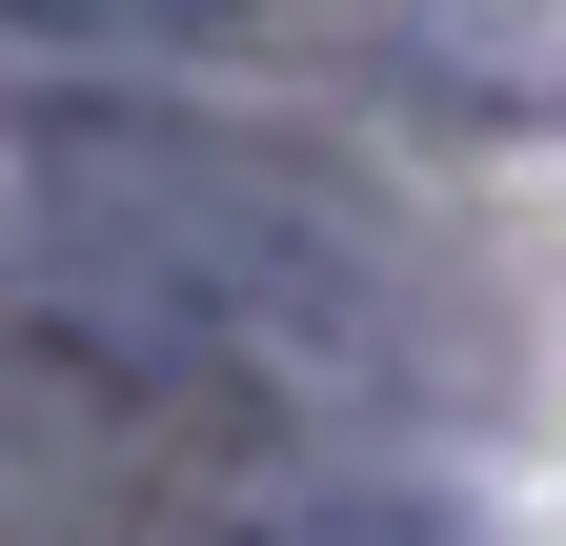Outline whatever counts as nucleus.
<instances>
[{
  "mask_svg": "<svg viewBox=\"0 0 566 546\" xmlns=\"http://www.w3.org/2000/svg\"><path fill=\"white\" fill-rule=\"evenodd\" d=\"M0 304L102 324L202 405H405L446 385V284L365 162L163 82H0Z\"/></svg>",
  "mask_w": 566,
  "mask_h": 546,
  "instance_id": "nucleus-1",
  "label": "nucleus"
},
{
  "mask_svg": "<svg viewBox=\"0 0 566 546\" xmlns=\"http://www.w3.org/2000/svg\"><path fill=\"white\" fill-rule=\"evenodd\" d=\"M0 546H485V506L446 486V465H405V445H163V465H122V486L82 506H21Z\"/></svg>",
  "mask_w": 566,
  "mask_h": 546,
  "instance_id": "nucleus-2",
  "label": "nucleus"
},
{
  "mask_svg": "<svg viewBox=\"0 0 566 546\" xmlns=\"http://www.w3.org/2000/svg\"><path fill=\"white\" fill-rule=\"evenodd\" d=\"M243 21H304L324 61H365L465 143H566V0H243Z\"/></svg>",
  "mask_w": 566,
  "mask_h": 546,
  "instance_id": "nucleus-3",
  "label": "nucleus"
},
{
  "mask_svg": "<svg viewBox=\"0 0 566 546\" xmlns=\"http://www.w3.org/2000/svg\"><path fill=\"white\" fill-rule=\"evenodd\" d=\"M223 426H263V405H202V385H163L142 345H102V324L0 304V486H122V465L223 445Z\"/></svg>",
  "mask_w": 566,
  "mask_h": 546,
  "instance_id": "nucleus-4",
  "label": "nucleus"
}]
</instances>
